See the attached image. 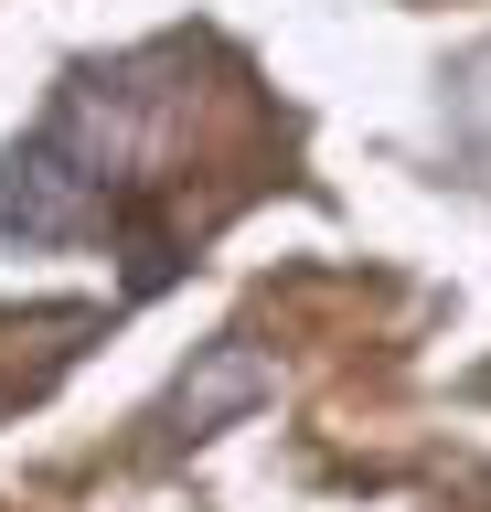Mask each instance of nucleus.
<instances>
[{"instance_id": "obj_2", "label": "nucleus", "mask_w": 491, "mask_h": 512, "mask_svg": "<svg viewBox=\"0 0 491 512\" xmlns=\"http://www.w3.org/2000/svg\"><path fill=\"white\" fill-rule=\"evenodd\" d=\"M267 395H278V374H267V352H257V342H214V352H203V374H182V384H171L161 427H171V438H214L225 416L267 406Z\"/></svg>"}, {"instance_id": "obj_1", "label": "nucleus", "mask_w": 491, "mask_h": 512, "mask_svg": "<svg viewBox=\"0 0 491 512\" xmlns=\"http://www.w3.org/2000/svg\"><path fill=\"white\" fill-rule=\"evenodd\" d=\"M139 86L129 64H86L65 75V96L22 128V150H0V246H65L97 235L129 192V150H139Z\"/></svg>"}]
</instances>
